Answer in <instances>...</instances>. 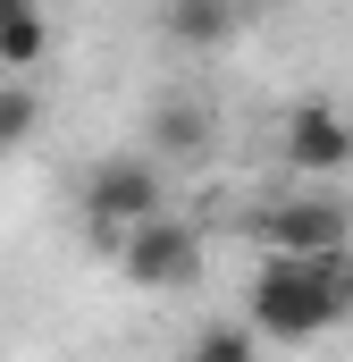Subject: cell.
<instances>
[{
  "label": "cell",
  "mask_w": 353,
  "mask_h": 362,
  "mask_svg": "<svg viewBox=\"0 0 353 362\" xmlns=\"http://www.w3.org/2000/svg\"><path fill=\"white\" fill-rule=\"evenodd\" d=\"M345 312H353V245L269 253L253 278V337H269V346H303V337L337 329Z\"/></svg>",
  "instance_id": "6da1fadb"
},
{
  "label": "cell",
  "mask_w": 353,
  "mask_h": 362,
  "mask_svg": "<svg viewBox=\"0 0 353 362\" xmlns=\"http://www.w3.org/2000/svg\"><path fill=\"white\" fill-rule=\"evenodd\" d=\"M118 270L126 286H143V295H185V286H202V228L193 219H169V211H152V219H135V228H118Z\"/></svg>",
  "instance_id": "7a4b0ae2"
},
{
  "label": "cell",
  "mask_w": 353,
  "mask_h": 362,
  "mask_svg": "<svg viewBox=\"0 0 353 362\" xmlns=\"http://www.w3.org/2000/svg\"><path fill=\"white\" fill-rule=\"evenodd\" d=\"M152 211H169V185H160V169H152L143 152L101 160L85 177V228L101 245H118V228H135V219H152Z\"/></svg>",
  "instance_id": "3957f363"
},
{
  "label": "cell",
  "mask_w": 353,
  "mask_h": 362,
  "mask_svg": "<svg viewBox=\"0 0 353 362\" xmlns=\"http://www.w3.org/2000/svg\"><path fill=\"white\" fill-rule=\"evenodd\" d=\"M345 236H353V219L328 194H294V202L253 211V245L261 253H320V245H345Z\"/></svg>",
  "instance_id": "277c9868"
},
{
  "label": "cell",
  "mask_w": 353,
  "mask_h": 362,
  "mask_svg": "<svg viewBox=\"0 0 353 362\" xmlns=\"http://www.w3.org/2000/svg\"><path fill=\"white\" fill-rule=\"evenodd\" d=\"M286 160H294L303 177H337V169H353V118L328 110V101H303V110L286 118Z\"/></svg>",
  "instance_id": "5b68a950"
},
{
  "label": "cell",
  "mask_w": 353,
  "mask_h": 362,
  "mask_svg": "<svg viewBox=\"0 0 353 362\" xmlns=\"http://www.w3.org/2000/svg\"><path fill=\"white\" fill-rule=\"evenodd\" d=\"M42 51H51V17H42V0H0V76L42 68Z\"/></svg>",
  "instance_id": "8992f818"
},
{
  "label": "cell",
  "mask_w": 353,
  "mask_h": 362,
  "mask_svg": "<svg viewBox=\"0 0 353 362\" xmlns=\"http://www.w3.org/2000/svg\"><path fill=\"white\" fill-rule=\"evenodd\" d=\"M152 144L176 152V160H202V152H210V110H202V101H160V110H152Z\"/></svg>",
  "instance_id": "52a82bcc"
},
{
  "label": "cell",
  "mask_w": 353,
  "mask_h": 362,
  "mask_svg": "<svg viewBox=\"0 0 353 362\" xmlns=\"http://www.w3.org/2000/svg\"><path fill=\"white\" fill-rule=\"evenodd\" d=\"M160 17H169L176 42H193V51H210V42H227V34H236V0H169Z\"/></svg>",
  "instance_id": "ba28073f"
},
{
  "label": "cell",
  "mask_w": 353,
  "mask_h": 362,
  "mask_svg": "<svg viewBox=\"0 0 353 362\" xmlns=\"http://www.w3.org/2000/svg\"><path fill=\"white\" fill-rule=\"evenodd\" d=\"M34 135H42V93H25L17 76H8V85H0V160L25 152Z\"/></svg>",
  "instance_id": "9c48e42d"
},
{
  "label": "cell",
  "mask_w": 353,
  "mask_h": 362,
  "mask_svg": "<svg viewBox=\"0 0 353 362\" xmlns=\"http://www.w3.org/2000/svg\"><path fill=\"white\" fill-rule=\"evenodd\" d=\"M253 346H261V337H253V320H219V329H202V337H193V354H202V362H244Z\"/></svg>",
  "instance_id": "30bf717a"
}]
</instances>
